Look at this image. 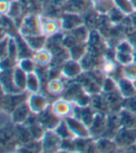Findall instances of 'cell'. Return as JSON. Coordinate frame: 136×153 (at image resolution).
Returning <instances> with one entry per match:
<instances>
[{"instance_id":"cell-10","label":"cell","mask_w":136,"mask_h":153,"mask_svg":"<svg viewBox=\"0 0 136 153\" xmlns=\"http://www.w3.org/2000/svg\"><path fill=\"white\" fill-rule=\"evenodd\" d=\"M23 38L25 39L27 44H28V46L31 48V49L33 51L43 48L44 45L45 43V36L44 34L33 35V36H25Z\"/></svg>"},{"instance_id":"cell-6","label":"cell","mask_w":136,"mask_h":153,"mask_svg":"<svg viewBox=\"0 0 136 153\" xmlns=\"http://www.w3.org/2000/svg\"><path fill=\"white\" fill-rule=\"evenodd\" d=\"M51 111L57 117L64 118V117H68L71 113L72 106L69 101L65 100H59L53 103Z\"/></svg>"},{"instance_id":"cell-3","label":"cell","mask_w":136,"mask_h":153,"mask_svg":"<svg viewBox=\"0 0 136 153\" xmlns=\"http://www.w3.org/2000/svg\"><path fill=\"white\" fill-rule=\"evenodd\" d=\"M26 98H27L26 94L24 92L17 93V94H5L1 108H3V109L7 110V111L11 113L15 108H17L21 103L25 102Z\"/></svg>"},{"instance_id":"cell-13","label":"cell","mask_w":136,"mask_h":153,"mask_svg":"<svg viewBox=\"0 0 136 153\" xmlns=\"http://www.w3.org/2000/svg\"><path fill=\"white\" fill-rule=\"evenodd\" d=\"M18 66H20L26 74H31L35 71L36 69V63L33 60V59L31 58H21L19 59Z\"/></svg>"},{"instance_id":"cell-15","label":"cell","mask_w":136,"mask_h":153,"mask_svg":"<svg viewBox=\"0 0 136 153\" xmlns=\"http://www.w3.org/2000/svg\"><path fill=\"white\" fill-rule=\"evenodd\" d=\"M47 89L48 92L53 94V95H58L60 94L63 89H64V85L63 83L58 79H52L47 85Z\"/></svg>"},{"instance_id":"cell-9","label":"cell","mask_w":136,"mask_h":153,"mask_svg":"<svg viewBox=\"0 0 136 153\" xmlns=\"http://www.w3.org/2000/svg\"><path fill=\"white\" fill-rule=\"evenodd\" d=\"M41 26H42V33L44 36H51L58 31V24L54 20H41Z\"/></svg>"},{"instance_id":"cell-8","label":"cell","mask_w":136,"mask_h":153,"mask_svg":"<svg viewBox=\"0 0 136 153\" xmlns=\"http://www.w3.org/2000/svg\"><path fill=\"white\" fill-rule=\"evenodd\" d=\"M27 74L25 71L20 67L16 65L13 68V80L15 85L18 89L21 90V92H24L26 90V81H27Z\"/></svg>"},{"instance_id":"cell-2","label":"cell","mask_w":136,"mask_h":153,"mask_svg":"<svg viewBox=\"0 0 136 153\" xmlns=\"http://www.w3.org/2000/svg\"><path fill=\"white\" fill-rule=\"evenodd\" d=\"M0 85L5 94H17L21 93L15 85L13 80V69L0 71Z\"/></svg>"},{"instance_id":"cell-12","label":"cell","mask_w":136,"mask_h":153,"mask_svg":"<svg viewBox=\"0 0 136 153\" xmlns=\"http://www.w3.org/2000/svg\"><path fill=\"white\" fill-rule=\"evenodd\" d=\"M57 139L58 137L55 136L54 134L47 133L44 134L42 141V149L44 151H52L54 148L57 146Z\"/></svg>"},{"instance_id":"cell-16","label":"cell","mask_w":136,"mask_h":153,"mask_svg":"<svg viewBox=\"0 0 136 153\" xmlns=\"http://www.w3.org/2000/svg\"><path fill=\"white\" fill-rule=\"evenodd\" d=\"M11 2L10 0H0V15L8 14L10 10Z\"/></svg>"},{"instance_id":"cell-7","label":"cell","mask_w":136,"mask_h":153,"mask_svg":"<svg viewBox=\"0 0 136 153\" xmlns=\"http://www.w3.org/2000/svg\"><path fill=\"white\" fill-rule=\"evenodd\" d=\"M33 59L35 61V63L39 67H45L47 66L52 60V54L49 50L45 48H41L39 50L34 51Z\"/></svg>"},{"instance_id":"cell-17","label":"cell","mask_w":136,"mask_h":153,"mask_svg":"<svg viewBox=\"0 0 136 153\" xmlns=\"http://www.w3.org/2000/svg\"><path fill=\"white\" fill-rule=\"evenodd\" d=\"M117 4L119 5V7H121L123 11L125 12H130L132 10V6L128 0H117Z\"/></svg>"},{"instance_id":"cell-1","label":"cell","mask_w":136,"mask_h":153,"mask_svg":"<svg viewBox=\"0 0 136 153\" xmlns=\"http://www.w3.org/2000/svg\"><path fill=\"white\" fill-rule=\"evenodd\" d=\"M20 31H21V36H23V37L43 34L41 20L33 14L26 16L21 22Z\"/></svg>"},{"instance_id":"cell-14","label":"cell","mask_w":136,"mask_h":153,"mask_svg":"<svg viewBox=\"0 0 136 153\" xmlns=\"http://www.w3.org/2000/svg\"><path fill=\"white\" fill-rule=\"evenodd\" d=\"M7 56L14 61H16V59L19 58V50H18V46L14 38H8Z\"/></svg>"},{"instance_id":"cell-4","label":"cell","mask_w":136,"mask_h":153,"mask_svg":"<svg viewBox=\"0 0 136 153\" xmlns=\"http://www.w3.org/2000/svg\"><path fill=\"white\" fill-rule=\"evenodd\" d=\"M28 105L30 110L34 114H40L43 112L47 106V100L43 95L38 93H33L28 98Z\"/></svg>"},{"instance_id":"cell-19","label":"cell","mask_w":136,"mask_h":153,"mask_svg":"<svg viewBox=\"0 0 136 153\" xmlns=\"http://www.w3.org/2000/svg\"><path fill=\"white\" fill-rule=\"evenodd\" d=\"M126 74H127V76H128L129 78L136 80V67L133 66V67H131L129 69H127Z\"/></svg>"},{"instance_id":"cell-5","label":"cell","mask_w":136,"mask_h":153,"mask_svg":"<svg viewBox=\"0 0 136 153\" xmlns=\"http://www.w3.org/2000/svg\"><path fill=\"white\" fill-rule=\"evenodd\" d=\"M31 110L28 102H23L13 110L11 112V121L16 124H21L25 123L29 118Z\"/></svg>"},{"instance_id":"cell-11","label":"cell","mask_w":136,"mask_h":153,"mask_svg":"<svg viewBox=\"0 0 136 153\" xmlns=\"http://www.w3.org/2000/svg\"><path fill=\"white\" fill-rule=\"evenodd\" d=\"M40 87V81L38 74L33 71V73L27 74V81H26V90L32 93H37Z\"/></svg>"},{"instance_id":"cell-18","label":"cell","mask_w":136,"mask_h":153,"mask_svg":"<svg viewBox=\"0 0 136 153\" xmlns=\"http://www.w3.org/2000/svg\"><path fill=\"white\" fill-rule=\"evenodd\" d=\"M7 42H8V37L3 39L1 42H0V59L7 56Z\"/></svg>"}]
</instances>
